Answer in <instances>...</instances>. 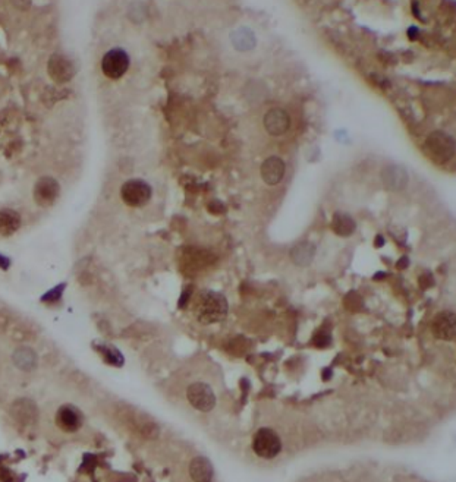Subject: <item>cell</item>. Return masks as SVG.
Returning a JSON list of instances; mask_svg holds the SVG:
<instances>
[{"label": "cell", "instance_id": "12", "mask_svg": "<svg viewBox=\"0 0 456 482\" xmlns=\"http://www.w3.org/2000/svg\"><path fill=\"white\" fill-rule=\"evenodd\" d=\"M283 175H285V163H283L280 157H268L262 165V178L270 187L277 185L282 180Z\"/></svg>", "mask_w": 456, "mask_h": 482}, {"label": "cell", "instance_id": "8", "mask_svg": "<svg viewBox=\"0 0 456 482\" xmlns=\"http://www.w3.org/2000/svg\"><path fill=\"white\" fill-rule=\"evenodd\" d=\"M47 72L56 84H65L69 82L73 75H75V66L72 62L60 53H55L48 57L47 62Z\"/></svg>", "mask_w": 456, "mask_h": 482}, {"label": "cell", "instance_id": "16", "mask_svg": "<svg viewBox=\"0 0 456 482\" xmlns=\"http://www.w3.org/2000/svg\"><path fill=\"white\" fill-rule=\"evenodd\" d=\"M21 226V216L14 212V210L5 208L0 214V229H2V237L8 238L14 234Z\"/></svg>", "mask_w": 456, "mask_h": 482}, {"label": "cell", "instance_id": "10", "mask_svg": "<svg viewBox=\"0 0 456 482\" xmlns=\"http://www.w3.org/2000/svg\"><path fill=\"white\" fill-rule=\"evenodd\" d=\"M431 331L436 339L453 342L456 336V315L453 311H443L436 315L431 324Z\"/></svg>", "mask_w": 456, "mask_h": 482}, {"label": "cell", "instance_id": "18", "mask_svg": "<svg viewBox=\"0 0 456 482\" xmlns=\"http://www.w3.org/2000/svg\"><path fill=\"white\" fill-rule=\"evenodd\" d=\"M232 41L238 50H248V48L254 47V35L246 28H241L232 35Z\"/></svg>", "mask_w": 456, "mask_h": 482}, {"label": "cell", "instance_id": "15", "mask_svg": "<svg viewBox=\"0 0 456 482\" xmlns=\"http://www.w3.org/2000/svg\"><path fill=\"white\" fill-rule=\"evenodd\" d=\"M355 229L356 223L349 214L340 212L334 214V219H331V230H334L338 237L348 238L355 232Z\"/></svg>", "mask_w": 456, "mask_h": 482}, {"label": "cell", "instance_id": "2", "mask_svg": "<svg viewBox=\"0 0 456 482\" xmlns=\"http://www.w3.org/2000/svg\"><path fill=\"white\" fill-rule=\"evenodd\" d=\"M153 189L143 179H129L122 185L120 198L128 207L140 208L152 200Z\"/></svg>", "mask_w": 456, "mask_h": 482}, {"label": "cell", "instance_id": "5", "mask_svg": "<svg viewBox=\"0 0 456 482\" xmlns=\"http://www.w3.org/2000/svg\"><path fill=\"white\" fill-rule=\"evenodd\" d=\"M129 68V56L123 48H110L102 59V71L109 80H119Z\"/></svg>", "mask_w": 456, "mask_h": 482}, {"label": "cell", "instance_id": "1", "mask_svg": "<svg viewBox=\"0 0 456 482\" xmlns=\"http://www.w3.org/2000/svg\"><path fill=\"white\" fill-rule=\"evenodd\" d=\"M192 314L201 324L220 323L228 314V301L221 293L204 289L194 296Z\"/></svg>", "mask_w": 456, "mask_h": 482}, {"label": "cell", "instance_id": "11", "mask_svg": "<svg viewBox=\"0 0 456 482\" xmlns=\"http://www.w3.org/2000/svg\"><path fill=\"white\" fill-rule=\"evenodd\" d=\"M263 123H264L266 131L270 135H273V137H279V135H283L289 129L291 118H289L286 110L276 107V109L268 110L264 119H263Z\"/></svg>", "mask_w": 456, "mask_h": 482}, {"label": "cell", "instance_id": "6", "mask_svg": "<svg viewBox=\"0 0 456 482\" xmlns=\"http://www.w3.org/2000/svg\"><path fill=\"white\" fill-rule=\"evenodd\" d=\"M59 195H60V185L56 179L51 176H43L34 185L33 198H34V203L42 208L52 207L57 201Z\"/></svg>", "mask_w": 456, "mask_h": 482}, {"label": "cell", "instance_id": "7", "mask_svg": "<svg viewBox=\"0 0 456 482\" xmlns=\"http://www.w3.org/2000/svg\"><path fill=\"white\" fill-rule=\"evenodd\" d=\"M187 398L197 411L210 412L216 406V396L212 387L206 382H194L187 390Z\"/></svg>", "mask_w": 456, "mask_h": 482}, {"label": "cell", "instance_id": "19", "mask_svg": "<svg viewBox=\"0 0 456 482\" xmlns=\"http://www.w3.org/2000/svg\"><path fill=\"white\" fill-rule=\"evenodd\" d=\"M98 351L103 353L106 362L116 365V367H120L123 364V356L120 355V352L116 348H113V346H102V348Z\"/></svg>", "mask_w": 456, "mask_h": 482}, {"label": "cell", "instance_id": "14", "mask_svg": "<svg viewBox=\"0 0 456 482\" xmlns=\"http://www.w3.org/2000/svg\"><path fill=\"white\" fill-rule=\"evenodd\" d=\"M190 475L194 481L210 482L215 476V469L212 462L203 456L194 457L190 465Z\"/></svg>", "mask_w": 456, "mask_h": 482}, {"label": "cell", "instance_id": "9", "mask_svg": "<svg viewBox=\"0 0 456 482\" xmlns=\"http://www.w3.org/2000/svg\"><path fill=\"white\" fill-rule=\"evenodd\" d=\"M55 423L64 432H75L84 424V415L73 405H62L55 416Z\"/></svg>", "mask_w": 456, "mask_h": 482}, {"label": "cell", "instance_id": "21", "mask_svg": "<svg viewBox=\"0 0 456 482\" xmlns=\"http://www.w3.org/2000/svg\"><path fill=\"white\" fill-rule=\"evenodd\" d=\"M418 31H420V30H418L417 27H411V28H410L408 37H410L411 40H415V39H417V37H418Z\"/></svg>", "mask_w": 456, "mask_h": 482}, {"label": "cell", "instance_id": "20", "mask_svg": "<svg viewBox=\"0 0 456 482\" xmlns=\"http://www.w3.org/2000/svg\"><path fill=\"white\" fill-rule=\"evenodd\" d=\"M314 344H317L318 348H326V346H329L331 343V337H330V331L329 330H325L322 328L318 333H316V336H314Z\"/></svg>", "mask_w": 456, "mask_h": 482}, {"label": "cell", "instance_id": "3", "mask_svg": "<svg viewBox=\"0 0 456 482\" xmlns=\"http://www.w3.org/2000/svg\"><path fill=\"white\" fill-rule=\"evenodd\" d=\"M426 148L430 157L436 163H446L455 156V141L450 135L436 131L428 135L426 141Z\"/></svg>", "mask_w": 456, "mask_h": 482}, {"label": "cell", "instance_id": "4", "mask_svg": "<svg viewBox=\"0 0 456 482\" xmlns=\"http://www.w3.org/2000/svg\"><path fill=\"white\" fill-rule=\"evenodd\" d=\"M253 450L258 457L273 459L282 450V441L272 428H260L253 438Z\"/></svg>", "mask_w": 456, "mask_h": 482}, {"label": "cell", "instance_id": "13", "mask_svg": "<svg viewBox=\"0 0 456 482\" xmlns=\"http://www.w3.org/2000/svg\"><path fill=\"white\" fill-rule=\"evenodd\" d=\"M381 179L385 182V187L392 191H399L406 187V182H408V175H406V170L402 169L401 166L390 165L383 169L381 172Z\"/></svg>", "mask_w": 456, "mask_h": 482}, {"label": "cell", "instance_id": "17", "mask_svg": "<svg viewBox=\"0 0 456 482\" xmlns=\"http://www.w3.org/2000/svg\"><path fill=\"white\" fill-rule=\"evenodd\" d=\"M316 246L311 242H301L297 246H293L291 251V258L295 264L298 266H308L314 258Z\"/></svg>", "mask_w": 456, "mask_h": 482}]
</instances>
